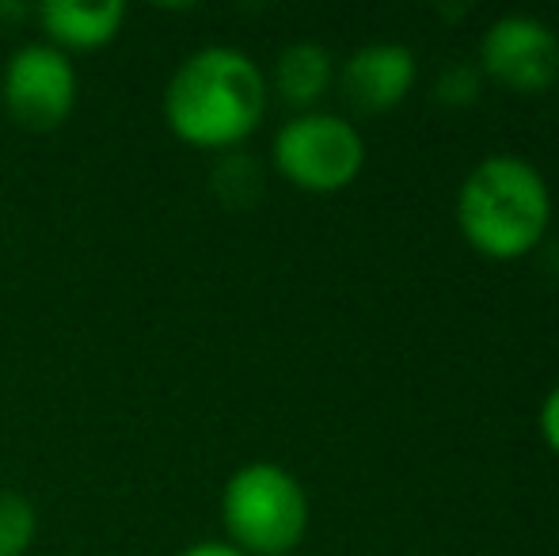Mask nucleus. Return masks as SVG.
<instances>
[{"label": "nucleus", "mask_w": 559, "mask_h": 556, "mask_svg": "<svg viewBox=\"0 0 559 556\" xmlns=\"http://www.w3.org/2000/svg\"><path fill=\"white\" fill-rule=\"evenodd\" d=\"M332 84H335L332 50L320 43H309V38L282 46L278 58H274L271 76H266V88L286 107H294V115L317 111V104L328 96Z\"/></svg>", "instance_id": "1a4fd4ad"}, {"label": "nucleus", "mask_w": 559, "mask_h": 556, "mask_svg": "<svg viewBox=\"0 0 559 556\" xmlns=\"http://www.w3.org/2000/svg\"><path fill=\"white\" fill-rule=\"evenodd\" d=\"M81 99V76L69 54L35 38L12 50L0 73V104L15 127L31 134H50L66 127Z\"/></svg>", "instance_id": "39448f33"}, {"label": "nucleus", "mask_w": 559, "mask_h": 556, "mask_svg": "<svg viewBox=\"0 0 559 556\" xmlns=\"http://www.w3.org/2000/svg\"><path fill=\"white\" fill-rule=\"evenodd\" d=\"M289 556H301V553H289Z\"/></svg>", "instance_id": "2eb2a0df"}, {"label": "nucleus", "mask_w": 559, "mask_h": 556, "mask_svg": "<svg viewBox=\"0 0 559 556\" xmlns=\"http://www.w3.org/2000/svg\"><path fill=\"white\" fill-rule=\"evenodd\" d=\"M164 122L183 145L228 153L243 145L271 107L266 73L240 46H202L187 54L164 84Z\"/></svg>", "instance_id": "f257e3e1"}, {"label": "nucleus", "mask_w": 559, "mask_h": 556, "mask_svg": "<svg viewBox=\"0 0 559 556\" xmlns=\"http://www.w3.org/2000/svg\"><path fill=\"white\" fill-rule=\"evenodd\" d=\"M419 76V58L404 43H366L335 69L346 104L361 115L392 111L407 99Z\"/></svg>", "instance_id": "0eeeda50"}, {"label": "nucleus", "mask_w": 559, "mask_h": 556, "mask_svg": "<svg viewBox=\"0 0 559 556\" xmlns=\"http://www.w3.org/2000/svg\"><path fill=\"white\" fill-rule=\"evenodd\" d=\"M271 164L305 194H338L366 168V138L350 119L332 111L289 115L271 138Z\"/></svg>", "instance_id": "20e7f679"}, {"label": "nucleus", "mask_w": 559, "mask_h": 556, "mask_svg": "<svg viewBox=\"0 0 559 556\" xmlns=\"http://www.w3.org/2000/svg\"><path fill=\"white\" fill-rule=\"evenodd\" d=\"M540 438H545V446L552 453H559V381L552 389H548V397L540 401Z\"/></svg>", "instance_id": "f8f14e48"}, {"label": "nucleus", "mask_w": 559, "mask_h": 556, "mask_svg": "<svg viewBox=\"0 0 559 556\" xmlns=\"http://www.w3.org/2000/svg\"><path fill=\"white\" fill-rule=\"evenodd\" d=\"M126 4L104 0V4H88V0H50V4L35 8V20L43 27V43H50L61 54H92L111 46L126 27Z\"/></svg>", "instance_id": "6e6552de"}, {"label": "nucleus", "mask_w": 559, "mask_h": 556, "mask_svg": "<svg viewBox=\"0 0 559 556\" xmlns=\"http://www.w3.org/2000/svg\"><path fill=\"white\" fill-rule=\"evenodd\" d=\"M312 522L305 484L278 461H248L222 488V527L243 556H289L301 549Z\"/></svg>", "instance_id": "7ed1b4c3"}, {"label": "nucleus", "mask_w": 559, "mask_h": 556, "mask_svg": "<svg viewBox=\"0 0 559 556\" xmlns=\"http://www.w3.org/2000/svg\"><path fill=\"white\" fill-rule=\"evenodd\" d=\"M438 99L453 107H464L479 96V73L472 66H449L442 76H438Z\"/></svg>", "instance_id": "9b49d317"}, {"label": "nucleus", "mask_w": 559, "mask_h": 556, "mask_svg": "<svg viewBox=\"0 0 559 556\" xmlns=\"http://www.w3.org/2000/svg\"><path fill=\"white\" fill-rule=\"evenodd\" d=\"M179 556H243V553L233 549L228 542H217V537H214V542H194V545H187V549L179 553Z\"/></svg>", "instance_id": "ddd939ff"}, {"label": "nucleus", "mask_w": 559, "mask_h": 556, "mask_svg": "<svg viewBox=\"0 0 559 556\" xmlns=\"http://www.w3.org/2000/svg\"><path fill=\"white\" fill-rule=\"evenodd\" d=\"M556 99H559V81H556Z\"/></svg>", "instance_id": "4468645a"}, {"label": "nucleus", "mask_w": 559, "mask_h": 556, "mask_svg": "<svg viewBox=\"0 0 559 556\" xmlns=\"http://www.w3.org/2000/svg\"><path fill=\"white\" fill-rule=\"evenodd\" d=\"M38 537V511L23 492L0 488V556H27Z\"/></svg>", "instance_id": "9d476101"}, {"label": "nucleus", "mask_w": 559, "mask_h": 556, "mask_svg": "<svg viewBox=\"0 0 559 556\" xmlns=\"http://www.w3.org/2000/svg\"><path fill=\"white\" fill-rule=\"evenodd\" d=\"M552 225L545 171L518 153H491L468 168L456 191V229L487 260H525Z\"/></svg>", "instance_id": "f03ea898"}, {"label": "nucleus", "mask_w": 559, "mask_h": 556, "mask_svg": "<svg viewBox=\"0 0 559 556\" xmlns=\"http://www.w3.org/2000/svg\"><path fill=\"white\" fill-rule=\"evenodd\" d=\"M479 73L518 96L548 92L559 81V35L530 12H507L479 35Z\"/></svg>", "instance_id": "423d86ee"}]
</instances>
